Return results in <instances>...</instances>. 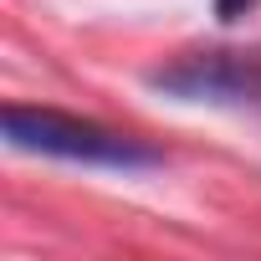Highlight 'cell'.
<instances>
[{"instance_id": "cell-1", "label": "cell", "mask_w": 261, "mask_h": 261, "mask_svg": "<svg viewBox=\"0 0 261 261\" xmlns=\"http://www.w3.org/2000/svg\"><path fill=\"white\" fill-rule=\"evenodd\" d=\"M6 139L11 149L26 154H46V159H67V164H87V169H118V174H139V169H159L164 154L134 134L102 128L92 118H72L57 108H6Z\"/></svg>"}, {"instance_id": "cell-2", "label": "cell", "mask_w": 261, "mask_h": 261, "mask_svg": "<svg viewBox=\"0 0 261 261\" xmlns=\"http://www.w3.org/2000/svg\"><path fill=\"white\" fill-rule=\"evenodd\" d=\"M149 87L174 102L261 113V51H185L169 67L149 72Z\"/></svg>"}, {"instance_id": "cell-3", "label": "cell", "mask_w": 261, "mask_h": 261, "mask_svg": "<svg viewBox=\"0 0 261 261\" xmlns=\"http://www.w3.org/2000/svg\"><path fill=\"white\" fill-rule=\"evenodd\" d=\"M256 6V0H215V11H220V21H241L246 11Z\"/></svg>"}]
</instances>
